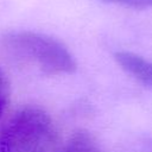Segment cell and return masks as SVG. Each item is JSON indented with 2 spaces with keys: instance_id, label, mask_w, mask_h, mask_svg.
I'll return each mask as SVG.
<instances>
[{
  "instance_id": "obj_1",
  "label": "cell",
  "mask_w": 152,
  "mask_h": 152,
  "mask_svg": "<svg viewBox=\"0 0 152 152\" xmlns=\"http://www.w3.org/2000/svg\"><path fill=\"white\" fill-rule=\"evenodd\" d=\"M0 52L8 59L33 66L48 76L72 74L77 63L56 38L33 31H13L0 37Z\"/></svg>"
},
{
  "instance_id": "obj_2",
  "label": "cell",
  "mask_w": 152,
  "mask_h": 152,
  "mask_svg": "<svg viewBox=\"0 0 152 152\" xmlns=\"http://www.w3.org/2000/svg\"><path fill=\"white\" fill-rule=\"evenodd\" d=\"M62 147L53 120L39 107H23L2 122L0 152H61Z\"/></svg>"
},
{
  "instance_id": "obj_3",
  "label": "cell",
  "mask_w": 152,
  "mask_h": 152,
  "mask_svg": "<svg viewBox=\"0 0 152 152\" xmlns=\"http://www.w3.org/2000/svg\"><path fill=\"white\" fill-rule=\"evenodd\" d=\"M116 63L133 78L152 89V62L131 51H118L114 53Z\"/></svg>"
},
{
  "instance_id": "obj_4",
  "label": "cell",
  "mask_w": 152,
  "mask_h": 152,
  "mask_svg": "<svg viewBox=\"0 0 152 152\" xmlns=\"http://www.w3.org/2000/svg\"><path fill=\"white\" fill-rule=\"evenodd\" d=\"M61 152H102L96 139L86 129H78L71 134Z\"/></svg>"
},
{
  "instance_id": "obj_5",
  "label": "cell",
  "mask_w": 152,
  "mask_h": 152,
  "mask_svg": "<svg viewBox=\"0 0 152 152\" xmlns=\"http://www.w3.org/2000/svg\"><path fill=\"white\" fill-rule=\"evenodd\" d=\"M10 102V83L0 69V118H4Z\"/></svg>"
},
{
  "instance_id": "obj_6",
  "label": "cell",
  "mask_w": 152,
  "mask_h": 152,
  "mask_svg": "<svg viewBox=\"0 0 152 152\" xmlns=\"http://www.w3.org/2000/svg\"><path fill=\"white\" fill-rule=\"evenodd\" d=\"M106 4H115L135 10H145L152 7V0H101Z\"/></svg>"
},
{
  "instance_id": "obj_7",
  "label": "cell",
  "mask_w": 152,
  "mask_h": 152,
  "mask_svg": "<svg viewBox=\"0 0 152 152\" xmlns=\"http://www.w3.org/2000/svg\"><path fill=\"white\" fill-rule=\"evenodd\" d=\"M2 122H4V118H0V129H1V126H2Z\"/></svg>"
}]
</instances>
